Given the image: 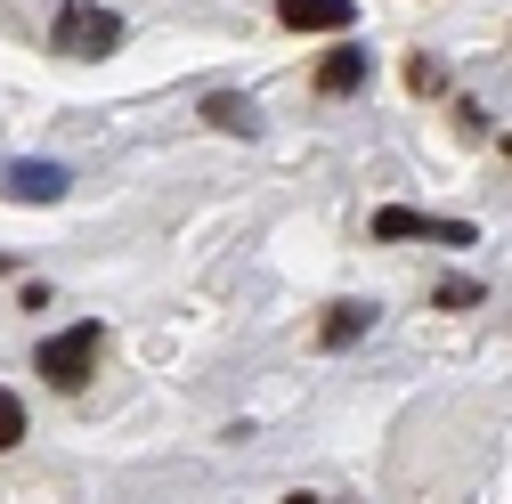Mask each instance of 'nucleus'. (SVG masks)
Returning <instances> with one entry per match:
<instances>
[{
  "label": "nucleus",
  "mask_w": 512,
  "mask_h": 504,
  "mask_svg": "<svg viewBox=\"0 0 512 504\" xmlns=\"http://www.w3.org/2000/svg\"><path fill=\"white\" fill-rule=\"evenodd\" d=\"M98 358H106V326H98V318L66 326L57 342H41V374H49L57 391H82L90 374H98Z\"/></svg>",
  "instance_id": "f257e3e1"
},
{
  "label": "nucleus",
  "mask_w": 512,
  "mask_h": 504,
  "mask_svg": "<svg viewBox=\"0 0 512 504\" xmlns=\"http://www.w3.org/2000/svg\"><path fill=\"white\" fill-rule=\"evenodd\" d=\"M49 41L66 49V57H106V49L122 41V17L106 9V0H66L57 25H49Z\"/></svg>",
  "instance_id": "f03ea898"
},
{
  "label": "nucleus",
  "mask_w": 512,
  "mask_h": 504,
  "mask_svg": "<svg viewBox=\"0 0 512 504\" xmlns=\"http://www.w3.org/2000/svg\"><path fill=\"white\" fill-rule=\"evenodd\" d=\"M374 236H431V244H472L464 220H431V212H407V204H382L374 212Z\"/></svg>",
  "instance_id": "7ed1b4c3"
},
{
  "label": "nucleus",
  "mask_w": 512,
  "mask_h": 504,
  "mask_svg": "<svg viewBox=\"0 0 512 504\" xmlns=\"http://www.w3.org/2000/svg\"><path fill=\"white\" fill-rule=\"evenodd\" d=\"M277 17L293 33H350L358 25V0H277Z\"/></svg>",
  "instance_id": "20e7f679"
},
{
  "label": "nucleus",
  "mask_w": 512,
  "mask_h": 504,
  "mask_svg": "<svg viewBox=\"0 0 512 504\" xmlns=\"http://www.w3.org/2000/svg\"><path fill=\"white\" fill-rule=\"evenodd\" d=\"M0 187H9L17 204H57V196H66V171H57V163H9Z\"/></svg>",
  "instance_id": "39448f33"
},
{
  "label": "nucleus",
  "mask_w": 512,
  "mask_h": 504,
  "mask_svg": "<svg viewBox=\"0 0 512 504\" xmlns=\"http://www.w3.org/2000/svg\"><path fill=\"white\" fill-rule=\"evenodd\" d=\"M317 90H326V98H350V90H366V49H334L326 66H317Z\"/></svg>",
  "instance_id": "423d86ee"
},
{
  "label": "nucleus",
  "mask_w": 512,
  "mask_h": 504,
  "mask_svg": "<svg viewBox=\"0 0 512 504\" xmlns=\"http://www.w3.org/2000/svg\"><path fill=\"white\" fill-rule=\"evenodd\" d=\"M366 318H374V309H358V301H342L334 318H326V350H342V342H358V334H366Z\"/></svg>",
  "instance_id": "0eeeda50"
},
{
  "label": "nucleus",
  "mask_w": 512,
  "mask_h": 504,
  "mask_svg": "<svg viewBox=\"0 0 512 504\" xmlns=\"http://www.w3.org/2000/svg\"><path fill=\"white\" fill-rule=\"evenodd\" d=\"M204 114L220 122V131H261V122H252V106H244V98H228V90H220V98H212Z\"/></svg>",
  "instance_id": "6e6552de"
},
{
  "label": "nucleus",
  "mask_w": 512,
  "mask_h": 504,
  "mask_svg": "<svg viewBox=\"0 0 512 504\" xmlns=\"http://www.w3.org/2000/svg\"><path fill=\"white\" fill-rule=\"evenodd\" d=\"M17 439H25V399H17V391H0V456H9Z\"/></svg>",
  "instance_id": "1a4fd4ad"
},
{
  "label": "nucleus",
  "mask_w": 512,
  "mask_h": 504,
  "mask_svg": "<svg viewBox=\"0 0 512 504\" xmlns=\"http://www.w3.org/2000/svg\"><path fill=\"white\" fill-rule=\"evenodd\" d=\"M407 82H415V90H423V98H431V90H439V82H447V74H439V66H431V57H415V66H407Z\"/></svg>",
  "instance_id": "9d476101"
},
{
  "label": "nucleus",
  "mask_w": 512,
  "mask_h": 504,
  "mask_svg": "<svg viewBox=\"0 0 512 504\" xmlns=\"http://www.w3.org/2000/svg\"><path fill=\"white\" fill-rule=\"evenodd\" d=\"M504 163H512V139H504Z\"/></svg>",
  "instance_id": "9b49d317"
}]
</instances>
